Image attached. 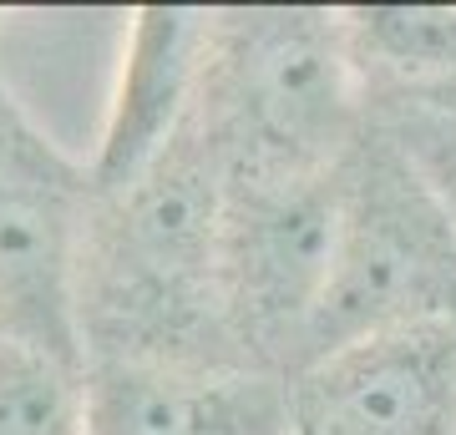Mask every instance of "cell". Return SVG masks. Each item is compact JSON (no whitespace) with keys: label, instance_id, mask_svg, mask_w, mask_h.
<instances>
[{"label":"cell","instance_id":"7","mask_svg":"<svg viewBox=\"0 0 456 435\" xmlns=\"http://www.w3.org/2000/svg\"><path fill=\"white\" fill-rule=\"evenodd\" d=\"M203 16L178 5H147L132 16L122 77H117L107 127H102L92 178L107 193H127L178 142V122L203 71Z\"/></svg>","mask_w":456,"mask_h":435},{"label":"cell","instance_id":"10","mask_svg":"<svg viewBox=\"0 0 456 435\" xmlns=\"http://www.w3.org/2000/svg\"><path fill=\"white\" fill-rule=\"evenodd\" d=\"M355 31L370 56L411 77H446L456 71V11L426 5H370L355 16Z\"/></svg>","mask_w":456,"mask_h":435},{"label":"cell","instance_id":"6","mask_svg":"<svg viewBox=\"0 0 456 435\" xmlns=\"http://www.w3.org/2000/svg\"><path fill=\"white\" fill-rule=\"evenodd\" d=\"M294 435H456V319H421L310 359Z\"/></svg>","mask_w":456,"mask_h":435},{"label":"cell","instance_id":"2","mask_svg":"<svg viewBox=\"0 0 456 435\" xmlns=\"http://www.w3.org/2000/svg\"><path fill=\"white\" fill-rule=\"evenodd\" d=\"M86 182L0 81V339L82 370Z\"/></svg>","mask_w":456,"mask_h":435},{"label":"cell","instance_id":"4","mask_svg":"<svg viewBox=\"0 0 456 435\" xmlns=\"http://www.w3.org/2000/svg\"><path fill=\"white\" fill-rule=\"evenodd\" d=\"M345 193L320 178H264L228 197L224 299L264 344L310 339L340 258Z\"/></svg>","mask_w":456,"mask_h":435},{"label":"cell","instance_id":"9","mask_svg":"<svg viewBox=\"0 0 456 435\" xmlns=\"http://www.w3.org/2000/svg\"><path fill=\"white\" fill-rule=\"evenodd\" d=\"M82 375L20 339H0V435H86Z\"/></svg>","mask_w":456,"mask_h":435},{"label":"cell","instance_id":"1","mask_svg":"<svg viewBox=\"0 0 456 435\" xmlns=\"http://www.w3.org/2000/svg\"><path fill=\"white\" fill-rule=\"evenodd\" d=\"M345 193L340 258L310 359L421 319H456V223L416 162H375Z\"/></svg>","mask_w":456,"mask_h":435},{"label":"cell","instance_id":"3","mask_svg":"<svg viewBox=\"0 0 456 435\" xmlns=\"http://www.w3.org/2000/svg\"><path fill=\"white\" fill-rule=\"evenodd\" d=\"M228 107L254 173L264 178H320V167L350 132L355 81L345 31L310 11L244 16L228 46Z\"/></svg>","mask_w":456,"mask_h":435},{"label":"cell","instance_id":"8","mask_svg":"<svg viewBox=\"0 0 456 435\" xmlns=\"http://www.w3.org/2000/svg\"><path fill=\"white\" fill-rule=\"evenodd\" d=\"M86 435H284V410L254 380L107 355L82 375Z\"/></svg>","mask_w":456,"mask_h":435},{"label":"cell","instance_id":"5","mask_svg":"<svg viewBox=\"0 0 456 435\" xmlns=\"http://www.w3.org/2000/svg\"><path fill=\"white\" fill-rule=\"evenodd\" d=\"M107 278L132 314L142 319H183L203 299L224 294V223L228 197L208 162L173 142L147 178L117 193Z\"/></svg>","mask_w":456,"mask_h":435},{"label":"cell","instance_id":"11","mask_svg":"<svg viewBox=\"0 0 456 435\" xmlns=\"http://www.w3.org/2000/svg\"><path fill=\"white\" fill-rule=\"evenodd\" d=\"M431 147H421V157L411 152V162L421 167V178L436 188V197L446 203V213H452V223H456V127H441L426 137Z\"/></svg>","mask_w":456,"mask_h":435}]
</instances>
